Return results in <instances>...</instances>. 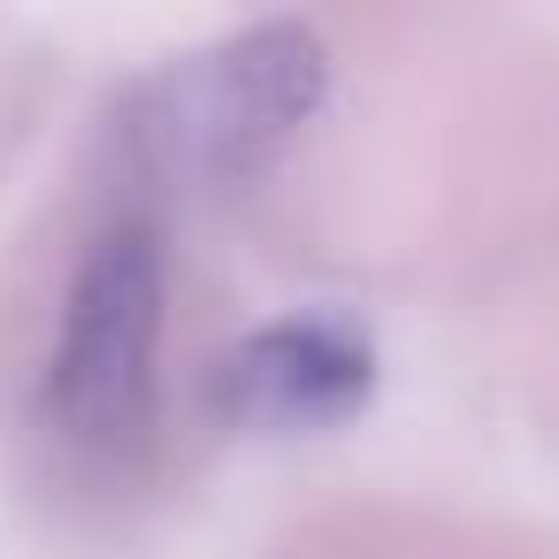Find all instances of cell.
I'll return each mask as SVG.
<instances>
[{
    "mask_svg": "<svg viewBox=\"0 0 559 559\" xmlns=\"http://www.w3.org/2000/svg\"><path fill=\"white\" fill-rule=\"evenodd\" d=\"M330 47L314 24H246L154 70L123 116L131 154L185 192L253 185L322 108Z\"/></svg>",
    "mask_w": 559,
    "mask_h": 559,
    "instance_id": "1",
    "label": "cell"
},
{
    "mask_svg": "<svg viewBox=\"0 0 559 559\" xmlns=\"http://www.w3.org/2000/svg\"><path fill=\"white\" fill-rule=\"evenodd\" d=\"M162 353V238L123 215L100 230L70 276L62 330L47 353V421L78 452H131L154 421Z\"/></svg>",
    "mask_w": 559,
    "mask_h": 559,
    "instance_id": "2",
    "label": "cell"
},
{
    "mask_svg": "<svg viewBox=\"0 0 559 559\" xmlns=\"http://www.w3.org/2000/svg\"><path fill=\"white\" fill-rule=\"evenodd\" d=\"M376 391V337L337 314V307H299L261 322L253 337L230 345V360L215 368V406L238 429H337L345 414H360Z\"/></svg>",
    "mask_w": 559,
    "mask_h": 559,
    "instance_id": "3",
    "label": "cell"
}]
</instances>
